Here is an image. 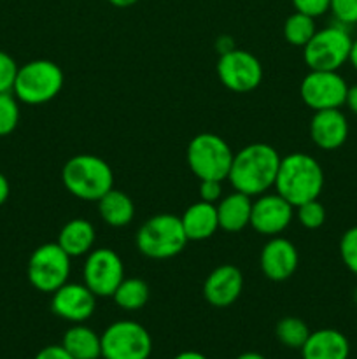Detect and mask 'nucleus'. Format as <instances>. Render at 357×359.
<instances>
[{"instance_id": "35", "label": "nucleus", "mask_w": 357, "mask_h": 359, "mask_svg": "<svg viewBox=\"0 0 357 359\" xmlns=\"http://www.w3.org/2000/svg\"><path fill=\"white\" fill-rule=\"evenodd\" d=\"M9 195H10L9 181H7V179H6V175L0 174V207H2L4 203L7 202Z\"/></svg>"}, {"instance_id": "19", "label": "nucleus", "mask_w": 357, "mask_h": 359, "mask_svg": "<svg viewBox=\"0 0 357 359\" xmlns=\"http://www.w3.org/2000/svg\"><path fill=\"white\" fill-rule=\"evenodd\" d=\"M181 223L189 242L206 241L219 230L216 203L203 202V200L191 203L181 216Z\"/></svg>"}, {"instance_id": "26", "label": "nucleus", "mask_w": 357, "mask_h": 359, "mask_svg": "<svg viewBox=\"0 0 357 359\" xmlns=\"http://www.w3.org/2000/svg\"><path fill=\"white\" fill-rule=\"evenodd\" d=\"M275 335L282 346L290 347V349H301L310 337L307 323L300 318H284L276 323Z\"/></svg>"}, {"instance_id": "41", "label": "nucleus", "mask_w": 357, "mask_h": 359, "mask_svg": "<svg viewBox=\"0 0 357 359\" xmlns=\"http://www.w3.org/2000/svg\"><path fill=\"white\" fill-rule=\"evenodd\" d=\"M237 359H266V358L259 353H244V354H240Z\"/></svg>"}, {"instance_id": "15", "label": "nucleus", "mask_w": 357, "mask_h": 359, "mask_svg": "<svg viewBox=\"0 0 357 359\" xmlns=\"http://www.w3.org/2000/svg\"><path fill=\"white\" fill-rule=\"evenodd\" d=\"M300 263L296 245L284 237H273L262 248L259 265L262 273L273 283H284L294 276Z\"/></svg>"}, {"instance_id": "28", "label": "nucleus", "mask_w": 357, "mask_h": 359, "mask_svg": "<svg viewBox=\"0 0 357 359\" xmlns=\"http://www.w3.org/2000/svg\"><path fill=\"white\" fill-rule=\"evenodd\" d=\"M296 209V217L300 224L307 230H317L326 223V209L321 202L317 200H310L301 205L294 207Z\"/></svg>"}, {"instance_id": "21", "label": "nucleus", "mask_w": 357, "mask_h": 359, "mask_svg": "<svg viewBox=\"0 0 357 359\" xmlns=\"http://www.w3.org/2000/svg\"><path fill=\"white\" fill-rule=\"evenodd\" d=\"M94 241H97L94 226L84 217L70 219L58 235V245L70 258L90 255L93 251Z\"/></svg>"}, {"instance_id": "8", "label": "nucleus", "mask_w": 357, "mask_h": 359, "mask_svg": "<svg viewBox=\"0 0 357 359\" xmlns=\"http://www.w3.org/2000/svg\"><path fill=\"white\" fill-rule=\"evenodd\" d=\"M70 256L58 245V242L42 244L31 252L28 259L27 276L31 286L41 293H55L56 290L69 283Z\"/></svg>"}, {"instance_id": "6", "label": "nucleus", "mask_w": 357, "mask_h": 359, "mask_svg": "<svg viewBox=\"0 0 357 359\" xmlns=\"http://www.w3.org/2000/svg\"><path fill=\"white\" fill-rule=\"evenodd\" d=\"M234 153L230 144L216 133H200L189 142L186 158L192 174L200 181H220L227 179Z\"/></svg>"}, {"instance_id": "27", "label": "nucleus", "mask_w": 357, "mask_h": 359, "mask_svg": "<svg viewBox=\"0 0 357 359\" xmlns=\"http://www.w3.org/2000/svg\"><path fill=\"white\" fill-rule=\"evenodd\" d=\"M13 91L0 93V137H6L16 130L20 123V104Z\"/></svg>"}, {"instance_id": "13", "label": "nucleus", "mask_w": 357, "mask_h": 359, "mask_svg": "<svg viewBox=\"0 0 357 359\" xmlns=\"http://www.w3.org/2000/svg\"><path fill=\"white\" fill-rule=\"evenodd\" d=\"M294 217V207L279 193H262L252 202L251 226L258 233L276 237L290 224Z\"/></svg>"}, {"instance_id": "9", "label": "nucleus", "mask_w": 357, "mask_h": 359, "mask_svg": "<svg viewBox=\"0 0 357 359\" xmlns=\"http://www.w3.org/2000/svg\"><path fill=\"white\" fill-rule=\"evenodd\" d=\"M153 339L135 321L112 323L102 335V358L105 359H149Z\"/></svg>"}, {"instance_id": "7", "label": "nucleus", "mask_w": 357, "mask_h": 359, "mask_svg": "<svg viewBox=\"0 0 357 359\" xmlns=\"http://www.w3.org/2000/svg\"><path fill=\"white\" fill-rule=\"evenodd\" d=\"M352 42L345 25H331L315 32L303 48V60L310 70H338L349 62Z\"/></svg>"}, {"instance_id": "38", "label": "nucleus", "mask_w": 357, "mask_h": 359, "mask_svg": "<svg viewBox=\"0 0 357 359\" xmlns=\"http://www.w3.org/2000/svg\"><path fill=\"white\" fill-rule=\"evenodd\" d=\"M174 359H209V358L202 353H196V351H184V353L177 354Z\"/></svg>"}, {"instance_id": "4", "label": "nucleus", "mask_w": 357, "mask_h": 359, "mask_svg": "<svg viewBox=\"0 0 357 359\" xmlns=\"http://www.w3.org/2000/svg\"><path fill=\"white\" fill-rule=\"evenodd\" d=\"M65 76L51 60H34L18 69L13 93L28 105L48 104L62 91Z\"/></svg>"}, {"instance_id": "3", "label": "nucleus", "mask_w": 357, "mask_h": 359, "mask_svg": "<svg viewBox=\"0 0 357 359\" xmlns=\"http://www.w3.org/2000/svg\"><path fill=\"white\" fill-rule=\"evenodd\" d=\"M62 182L66 191L84 202H98L114 188L111 165L94 154H77L62 168Z\"/></svg>"}, {"instance_id": "16", "label": "nucleus", "mask_w": 357, "mask_h": 359, "mask_svg": "<svg viewBox=\"0 0 357 359\" xmlns=\"http://www.w3.org/2000/svg\"><path fill=\"white\" fill-rule=\"evenodd\" d=\"M244 276L234 265H220L203 283V297L212 307L226 309L240 298Z\"/></svg>"}, {"instance_id": "22", "label": "nucleus", "mask_w": 357, "mask_h": 359, "mask_svg": "<svg viewBox=\"0 0 357 359\" xmlns=\"http://www.w3.org/2000/svg\"><path fill=\"white\" fill-rule=\"evenodd\" d=\"M98 214L108 226H128L135 217V203L125 191L112 188L98 200Z\"/></svg>"}, {"instance_id": "24", "label": "nucleus", "mask_w": 357, "mask_h": 359, "mask_svg": "<svg viewBox=\"0 0 357 359\" xmlns=\"http://www.w3.org/2000/svg\"><path fill=\"white\" fill-rule=\"evenodd\" d=\"M112 298H114L115 305L122 311H140L149 302L150 290L146 280L130 277V279H122Z\"/></svg>"}, {"instance_id": "14", "label": "nucleus", "mask_w": 357, "mask_h": 359, "mask_svg": "<svg viewBox=\"0 0 357 359\" xmlns=\"http://www.w3.org/2000/svg\"><path fill=\"white\" fill-rule=\"evenodd\" d=\"M97 309V297L86 284L66 283L52 293L51 311L65 321L79 325L88 321Z\"/></svg>"}, {"instance_id": "25", "label": "nucleus", "mask_w": 357, "mask_h": 359, "mask_svg": "<svg viewBox=\"0 0 357 359\" xmlns=\"http://www.w3.org/2000/svg\"><path fill=\"white\" fill-rule=\"evenodd\" d=\"M317 32L315 27V18L308 16L303 13H293L284 23V39L289 42L290 46H298V48H304L312 37Z\"/></svg>"}, {"instance_id": "23", "label": "nucleus", "mask_w": 357, "mask_h": 359, "mask_svg": "<svg viewBox=\"0 0 357 359\" xmlns=\"http://www.w3.org/2000/svg\"><path fill=\"white\" fill-rule=\"evenodd\" d=\"M62 346L74 359L102 358V337L88 326H83V323L66 330Z\"/></svg>"}, {"instance_id": "40", "label": "nucleus", "mask_w": 357, "mask_h": 359, "mask_svg": "<svg viewBox=\"0 0 357 359\" xmlns=\"http://www.w3.org/2000/svg\"><path fill=\"white\" fill-rule=\"evenodd\" d=\"M349 62L352 63L354 69L357 70V39L352 42V49H350V56H349Z\"/></svg>"}, {"instance_id": "31", "label": "nucleus", "mask_w": 357, "mask_h": 359, "mask_svg": "<svg viewBox=\"0 0 357 359\" xmlns=\"http://www.w3.org/2000/svg\"><path fill=\"white\" fill-rule=\"evenodd\" d=\"M18 69L20 67L16 65L13 56L7 55L6 51H0V93H4V91H13Z\"/></svg>"}, {"instance_id": "2", "label": "nucleus", "mask_w": 357, "mask_h": 359, "mask_svg": "<svg viewBox=\"0 0 357 359\" xmlns=\"http://www.w3.org/2000/svg\"><path fill=\"white\" fill-rule=\"evenodd\" d=\"M275 191L293 207L317 200L324 188V170L314 156L304 153L287 154L280 160Z\"/></svg>"}, {"instance_id": "1", "label": "nucleus", "mask_w": 357, "mask_h": 359, "mask_svg": "<svg viewBox=\"0 0 357 359\" xmlns=\"http://www.w3.org/2000/svg\"><path fill=\"white\" fill-rule=\"evenodd\" d=\"M280 160V154L270 144H248L233 156L227 181L234 191L251 198L259 196L275 186Z\"/></svg>"}, {"instance_id": "5", "label": "nucleus", "mask_w": 357, "mask_h": 359, "mask_svg": "<svg viewBox=\"0 0 357 359\" xmlns=\"http://www.w3.org/2000/svg\"><path fill=\"white\" fill-rule=\"evenodd\" d=\"M188 237L181 217L174 214H158L139 228L135 237L136 249L150 259H168L184 251Z\"/></svg>"}, {"instance_id": "18", "label": "nucleus", "mask_w": 357, "mask_h": 359, "mask_svg": "<svg viewBox=\"0 0 357 359\" xmlns=\"http://www.w3.org/2000/svg\"><path fill=\"white\" fill-rule=\"evenodd\" d=\"M350 344L338 330L324 328L310 333L301 347L303 359H349Z\"/></svg>"}, {"instance_id": "30", "label": "nucleus", "mask_w": 357, "mask_h": 359, "mask_svg": "<svg viewBox=\"0 0 357 359\" xmlns=\"http://www.w3.org/2000/svg\"><path fill=\"white\" fill-rule=\"evenodd\" d=\"M329 11L340 25L349 27L357 23V0H331Z\"/></svg>"}, {"instance_id": "37", "label": "nucleus", "mask_w": 357, "mask_h": 359, "mask_svg": "<svg viewBox=\"0 0 357 359\" xmlns=\"http://www.w3.org/2000/svg\"><path fill=\"white\" fill-rule=\"evenodd\" d=\"M345 104L349 105L350 111L354 112V114L357 116V84L356 86L349 88V91H346V100Z\"/></svg>"}, {"instance_id": "36", "label": "nucleus", "mask_w": 357, "mask_h": 359, "mask_svg": "<svg viewBox=\"0 0 357 359\" xmlns=\"http://www.w3.org/2000/svg\"><path fill=\"white\" fill-rule=\"evenodd\" d=\"M216 48H217V51H219V55H224V53H227V51H231V49H234V44H233V41H231L230 37L223 35V37L217 39Z\"/></svg>"}, {"instance_id": "12", "label": "nucleus", "mask_w": 357, "mask_h": 359, "mask_svg": "<svg viewBox=\"0 0 357 359\" xmlns=\"http://www.w3.org/2000/svg\"><path fill=\"white\" fill-rule=\"evenodd\" d=\"M83 277L84 284L90 287L94 297H112L125 279V265L121 256L108 248L93 249L84 262Z\"/></svg>"}, {"instance_id": "33", "label": "nucleus", "mask_w": 357, "mask_h": 359, "mask_svg": "<svg viewBox=\"0 0 357 359\" xmlns=\"http://www.w3.org/2000/svg\"><path fill=\"white\" fill-rule=\"evenodd\" d=\"M220 193H223V182L220 181H200V200H203V202H219Z\"/></svg>"}, {"instance_id": "17", "label": "nucleus", "mask_w": 357, "mask_h": 359, "mask_svg": "<svg viewBox=\"0 0 357 359\" xmlns=\"http://www.w3.org/2000/svg\"><path fill=\"white\" fill-rule=\"evenodd\" d=\"M310 137L317 147L335 151L346 142L349 121L340 109L315 111L310 121Z\"/></svg>"}, {"instance_id": "11", "label": "nucleus", "mask_w": 357, "mask_h": 359, "mask_svg": "<svg viewBox=\"0 0 357 359\" xmlns=\"http://www.w3.org/2000/svg\"><path fill=\"white\" fill-rule=\"evenodd\" d=\"M217 76L223 86L234 93H248L255 90L262 81V65L252 53L245 49H231L219 55Z\"/></svg>"}, {"instance_id": "10", "label": "nucleus", "mask_w": 357, "mask_h": 359, "mask_svg": "<svg viewBox=\"0 0 357 359\" xmlns=\"http://www.w3.org/2000/svg\"><path fill=\"white\" fill-rule=\"evenodd\" d=\"M345 79L338 70H310L300 84V95L312 111L340 109L346 100Z\"/></svg>"}, {"instance_id": "39", "label": "nucleus", "mask_w": 357, "mask_h": 359, "mask_svg": "<svg viewBox=\"0 0 357 359\" xmlns=\"http://www.w3.org/2000/svg\"><path fill=\"white\" fill-rule=\"evenodd\" d=\"M108 4H112L114 7H132L135 6L139 0H107Z\"/></svg>"}, {"instance_id": "32", "label": "nucleus", "mask_w": 357, "mask_h": 359, "mask_svg": "<svg viewBox=\"0 0 357 359\" xmlns=\"http://www.w3.org/2000/svg\"><path fill=\"white\" fill-rule=\"evenodd\" d=\"M329 4H331V0H293V6L298 13L308 14L312 18L328 13Z\"/></svg>"}, {"instance_id": "29", "label": "nucleus", "mask_w": 357, "mask_h": 359, "mask_svg": "<svg viewBox=\"0 0 357 359\" xmlns=\"http://www.w3.org/2000/svg\"><path fill=\"white\" fill-rule=\"evenodd\" d=\"M340 256L346 269L357 276V226L349 228L340 241Z\"/></svg>"}, {"instance_id": "20", "label": "nucleus", "mask_w": 357, "mask_h": 359, "mask_svg": "<svg viewBox=\"0 0 357 359\" xmlns=\"http://www.w3.org/2000/svg\"><path fill=\"white\" fill-rule=\"evenodd\" d=\"M216 207L220 230L237 233V231H241L244 228H247L251 224V196L244 195L240 191H234L231 195L220 198L219 203H216Z\"/></svg>"}, {"instance_id": "42", "label": "nucleus", "mask_w": 357, "mask_h": 359, "mask_svg": "<svg viewBox=\"0 0 357 359\" xmlns=\"http://www.w3.org/2000/svg\"><path fill=\"white\" fill-rule=\"evenodd\" d=\"M354 300L357 302V290H356V293H354Z\"/></svg>"}, {"instance_id": "34", "label": "nucleus", "mask_w": 357, "mask_h": 359, "mask_svg": "<svg viewBox=\"0 0 357 359\" xmlns=\"http://www.w3.org/2000/svg\"><path fill=\"white\" fill-rule=\"evenodd\" d=\"M34 359H74L63 349V346H48L42 351H38Z\"/></svg>"}]
</instances>
